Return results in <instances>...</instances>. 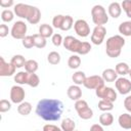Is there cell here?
<instances>
[{
  "label": "cell",
  "instance_id": "cell-1",
  "mask_svg": "<svg viewBox=\"0 0 131 131\" xmlns=\"http://www.w3.org/2000/svg\"><path fill=\"white\" fill-rule=\"evenodd\" d=\"M63 112V103L59 99L43 98L36 105V114L44 121L53 122L60 119Z\"/></svg>",
  "mask_w": 131,
  "mask_h": 131
},
{
  "label": "cell",
  "instance_id": "cell-2",
  "mask_svg": "<svg viewBox=\"0 0 131 131\" xmlns=\"http://www.w3.org/2000/svg\"><path fill=\"white\" fill-rule=\"evenodd\" d=\"M14 14L20 18H26L32 25L38 24L41 18V11L39 8L24 3H17L14 5Z\"/></svg>",
  "mask_w": 131,
  "mask_h": 131
},
{
  "label": "cell",
  "instance_id": "cell-3",
  "mask_svg": "<svg viewBox=\"0 0 131 131\" xmlns=\"http://www.w3.org/2000/svg\"><path fill=\"white\" fill-rule=\"evenodd\" d=\"M62 45L66 49H68L71 52H75L78 54L85 55L90 52L91 50V44L88 42H82L78 40L77 38L73 36H67L63 39Z\"/></svg>",
  "mask_w": 131,
  "mask_h": 131
},
{
  "label": "cell",
  "instance_id": "cell-4",
  "mask_svg": "<svg viewBox=\"0 0 131 131\" xmlns=\"http://www.w3.org/2000/svg\"><path fill=\"white\" fill-rule=\"evenodd\" d=\"M125 45V39L121 35H115L110 37L106 40V45H105V52L106 55L115 58L118 57L121 54L122 48Z\"/></svg>",
  "mask_w": 131,
  "mask_h": 131
},
{
  "label": "cell",
  "instance_id": "cell-5",
  "mask_svg": "<svg viewBox=\"0 0 131 131\" xmlns=\"http://www.w3.org/2000/svg\"><path fill=\"white\" fill-rule=\"evenodd\" d=\"M91 17H92V21L96 26H103L108 21V15L106 14L105 8L99 4H96L92 7Z\"/></svg>",
  "mask_w": 131,
  "mask_h": 131
},
{
  "label": "cell",
  "instance_id": "cell-6",
  "mask_svg": "<svg viewBox=\"0 0 131 131\" xmlns=\"http://www.w3.org/2000/svg\"><path fill=\"white\" fill-rule=\"evenodd\" d=\"M75 110L78 113L79 117L83 120H89L93 117V111L84 99H79L75 102Z\"/></svg>",
  "mask_w": 131,
  "mask_h": 131
},
{
  "label": "cell",
  "instance_id": "cell-7",
  "mask_svg": "<svg viewBox=\"0 0 131 131\" xmlns=\"http://www.w3.org/2000/svg\"><path fill=\"white\" fill-rule=\"evenodd\" d=\"M95 94L98 98L108 100L111 102H115L117 99V92L112 87H106L105 85L98 87L95 90Z\"/></svg>",
  "mask_w": 131,
  "mask_h": 131
},
{
  "label": "cell",
  "instance_id": "cell-8",
  "mask_svg": "<svg viewBox=\"0 0 131 131\" xmlns=\"http://www.w3.org/2000/svg\"><path fill=\"white\" fill-rule=\"evenodd\" d=\"M27 25L25 21L23 20H17L13 24L11 30H10V35L12 38L14 39H20L23 40L25 37H26V34H27Z\"/></svg>",
  "mask_w": 131,
  "mask_h": 131
},
{
  "label": "cell",
  "instance_id": "cell-9",
  "mask_svg": "<svg viewBox=\"0 0 131 131\" xmlns=\"http://www.w3.org/2000/svg\"><path fill=\"white\" fill-rule=\"evenodd\" d=\"M74 30L79 37L85 38L90 35V27L85 19H77L74 24Z\"/></svg>",
  "mask_w": 131,
  "mask_h": 131
},
{
  "label": "cell",
  "instance_id": "cell-10",
  "mask_svg": "<svg viewBox=\"0 0 131 131\" xmlns=\"http://www.w3.org/2000/svg\"><path fill=\"white\" fill-rule=\"evenodd\" d=\"M106 35V29L104 26H96L91 34V42L95 45H100L104 41V37Z\"/></svg>",
  "mask_w": 131,
  "mask_h": 131
},
{
  "label": "cell",
  "instance_id": "cell-11",
  "mask_svg": "<svg viewBox=\"0 0 131 131\" xmlns=\"http://www.w3.org/2000/svg\"><path fill=\"white\" fill-rule=\"evenodd\" d=\"M26 96V92L25 89L21 86L18 85H14L11 87L10 89V100L13 103H21L25 99Z\"/></svg>",
  "mask_w": 131,
  "mask_h": 131
},
{
  "label": "cell",
  "instance_id": "cell-12",
  "mask_svg": "<svg viewBox=\"0 0 131 131\" xmlns=\"http://www.w3.org/2000/svg\"><path fill=\"white\" fill-rule=\"evenodd\" d=\"M116 89L122 95H126L131 91V81L125 77L118 78L115 82Z\"/></svg>",
  "mask_w": 131,
  "mask_h": 131
},
{
  "label": "cell",
  "instance_id": "cell-13",
  "mask_svg": "<svg viewBox=\"0 0 131 131\" xmlns=\"http://www.w3.org/2000/svg\"><path fill=\"white\" fill-rule=\"evenodd\" d=\"M83 85H84L87 89H95V90H96L98 87L104 85V80L102 79L101 76L93 75V76L87 77Z\"/></svg>",
  "mask_w": 131,
  "mask_h": 131
},
{
  "label": "cell",
  "instance_id": "cell-14",
  "mask_svg": "<svg viewBox=\"0 0 131 131\" xmlns=\"http://www.w3.org/2000/svg\"><path fill=\"white\" fill-rule=\"evenodd\" d=\"M16 68L11 62H6L4 58L0 57V76L1 77H10L15 74Z\"/></svg>",
  "mask_w": 131,
  "mask_h": 131
},
{
  "label": "cell",
  "instance_id": "cell-15",
  "mask_svg": "<svg viewBox=\"0 0 131 131\" xmlns=\"http://www.w3.org/2000/svg\"><path fill=\"white\" fill-rule=\"evenodd\" d=\"M67 94H68V96H69L70 99L77 101V100L81 99V97H82V90H81V88L78 85H75L74 84V85H71L68 88Z\"/></svg>",
  "mask_w": 131,
  "mask_h": 131
},
{
  "label": "cell",
  "instance_id": "cell-16",
  "mask_svg": "<svg viewBox=\"0 0 131 131\" xmlns=\"http://www.w3.org/2000/svg\"><path fill=\"white\" fill-rule=\"evenodd\" d=\"M108 14L113 18H118L122 13V6L119 2H112L108 5Z\"/></svg>",
  "mask_w": 131,
  "mask_h": 131
},
{
  "label": "cell",
  "instance_id": "cell-17",
  "mask_svg": "<svg viewBox=\"0 0 131 131\" xmlns=\"http://www.w3.org/2000/svg\"><path fill=\"white\" fill-rule=\"evenodd\" d=\"M118 123L123 129H126V130L131 129V115L127 113L120 115L118 118Z\"/></svg>",
  "mask_w": 131,
  "mask_h": 131
},
{
  "label": "cell",
  "instance_id": "cell-18",
  "mask_svg": "<svg viewBox=\"0 0 131 131\" xmlns=\"http://www.w3.org/2000/svg\"><path fill=\"white\" fill-rule=\"evenodd\" d=\"M101 77L104 82H116V80L118 79V74L114 69H105L102 72Z\"/></svg>",
  "mask_w": 131,
  "mask_h": 131
},
{
  "label": "cell",
  "instance_id": "cell-19",
  "mask_svg": "<svg viewBox=\"0 0 131 131\" xmlns=\"http://www.w3.org/2000/svg\"><path fill=\"white\" fill-rule=\"evenodd\" d=\"M39 34L45 39L53 36V28L48 24H43L39 27Z\"/></svg>",
  "mask_w": 131,
  "mask_h": 131
},
{
  "label": "cell",
  "instance_id": "cell-20",
  "mask_svg": "<svg viewBox=\"0 0 131 131\" xmlns=\"http://www.w3.org/2000/svg\"><path fill=\"white\" fill-rule=\"evenodd\" d=\"M118 30L121 35L126 36V37H131V20L121 23Z\"/></svg>",
  "mask_w": 131,
  "mask_h": 131
},
{
  "label": "cell",
  "instance_id": "cell-21",
  "mask_svg": "<svg viewBox=\"0 0 131 131\" xmlns=\"http://www.w3.org/2000/svg\"><path fill=\"white\" fill-rule=\"evenodd\" d=\"M114 122V117L110 112H104L99 116V123L101 126H111Z\"/></svg>",
  "mask_w": 131,
  "mask_h": 131
},
{
  "label": "cell",
  "instance_id": "cell-22",
  "mask_svg": "<svg viewBox=\"0 0 131 131\" xmlns=\"http://www.w3.org/2000/svg\"><path fill=\"white\" fill-rule=\"evenodd\" d=\"M86 75H85V73L84 72H82V71H77L76 73H74L73 74V76H72V80H73V82H74V84L75 85H83L84 84V82H85V80H86Z\"/></svg>",
  "mask_w": 131,
  "mask_h": 131
},
{
  "label": "cell",
  "instance_id": "cell-23",
  "mask_svg": "<svg viewBox=\"0 0 131 131\" xmlns=\"http://www.w3.org/2000/svg\"><path fill=\"white\" fill-rule=\"evenodd\" d=\"M17 112L21 116H28L32 112V104L28 101H23L17 106Z\"/></svg>",
  "mask_w": 131,
  "mask_h": 131
},
{
  "label": "cell",
  "instance_id": "cell-24",
  "mask_svg": "<svg viewBox=\"0 0 131 131\" xmlns=\"http://www.w3.org/2000/svg\"><path fill=\"white\" fill-rule=\"evenodd\" d=\"M60 128L62 131H75L76 128V123L74 120L70 119V118H66L62 120Z\"/></svg>",
  "mask_w": 131,
  "mask_h": 131
},
{
  "label": "cell",
  "instance_id": "cell-25",
  "mask_svg": "<svg viewBox=\"0 0 131 131\" xmlns=\"http://www.w3.org/2000/svg\"><path fill=\"white\" fill-rule=\"evenodd\" d=\"M68 66L72 70H76L81 66V58L77 54H73L68 59Z\"/></svg>",
  "mask_w": 131,
  "mask_h": 131
},
{
  "label": "cell",
  "instance_id": "cell-26",
  "mask_svg": "<svg viewBox=\"0 0 131 131\" xmlns=\"http://www.w3.org/2000/svg\"><path fill=\"white\" fill-rule=\"evenodd\" d=\"M39 68V64L38 62L35 60V59H28L26 61V64H25V71L27 73H30V74H34L37 72Z\"/></svg>",
  "mask_w": 131,
  "mask_h": 131
},
{
  "label": "cell",
  "instance_id": "cell-27",
  "mask_svg": "<svg viewBox=\"0 0 131 131\" xmlns=\"http://www.w3.org/2000/svg\"><path fill=\"white\" fill-rule=\"evenodd\" d=\"M26 58L23 56V55H20V54H16V55H13L12 57H11V60H10V62L16 68V69H19V68H23V67H25V64H26Z\"/></svg>",
  "mask_w": 131,
  "mask_h": 131
},
{
  "label": "cell",
  "instance_id": "cell-28",
  "mask_svg": "<svg viewBox=\"0 0 131 131\" xmlns=\"http://www.w3.org/2000/svg\"><path fill=\"white\" fill-rule=\"evenodd\" d=\"M115 71L117 72L118 75H121V76H125L127 74H129V71H130V68L128 66V63L126 62H118L116 64V68H115Z\"/></svg>",
  "mask_w": 131,
  "mask_h": 131
},
{
  "label": "cell",
  "instance_id": "cell-29",
  "mask_svg": "<svg viewBox=\"0 0 131 131\" xmlns=\"http://www.w3.org/2000/svg\"><path fill=\"white\" fill-rule=\"evenodd\" d=\"M32 36H33V40H34L35 47L42 49V48H44V47L46 46L47 41H46V39H45L44 37H42L40 34H34V35H32Z\"/></svg>",
  "mask_w": 131,
  "mask_h": 131
},
{
  "label": "cell",
  "instance_id": "cell-30",
  "mask_svg": "<svg viewBox=\"0 0 131 131\" xmlns=\"http://www.w3.org/2000/svg\"><path fill=\"white\" fill-rule=\"evenodd\" d=\"M74 19L71 15H64L63 16V20H62V24H61V27H60V30L61 31H69L72 29V27L74 26Z\"/></svg>",
  "mask_w": 131,
  "mask_h": 131
},
{
  "label": "cell",
  "instance_id": "cell-31",
  "mask_svg": "<svg viewBox=\"0 0 131 131\" xmlns=\"http://www.w3.org/2000/svg\"><path fill=\"white\" fill-rule=\"evenodd\" d=\"M28 75L29 73H27L26 71L25 72H18L15 74L14 76V82L16 84H19V85H24V84H27V81H28Z\"/></svg>",
  "mask_w": 131,
  "mask_h": 131
},
{
  "label": "cell",
  "instance_id": "cell-32",
  "mask_svg": "<svg viewBox=\"0 0 131 131\" xmlns=\"http://www.w3.org/2000/svg\"><path fill=\"white\" fill-rule=\"evenodd\" d=\"M60 54L57 52V51H51L49 52V54L47 55V60L50 64H58L60 62Z\"/></svg>",
  "mask_w": 131,
  "mask_h": 131
},
{
  "label": "cell",
  "instance_id": "cell-33",
  "mask_svg": "<svg viewBox=\"0 0 131 131\" xmlns=\"http://www.w3.org/2000/svg\"><path fill=\"white\" fill-rule=\"evenodd\" d=\"M98 108L100 111L104 112H110L114 108V102H111L108 100H104V99H100L98 101Z\"/></svg>",
  "mask_w": 131,
  "mask_h": 131
},
{
  "label": "cell",
  "instance_id": "cell-34",
  "mask_svg": "<svg viewBox=\"0 0 131 131\" xmlns=\"http://www.w3.org/2000/svg\"><path fill=\"white\" fill-rule=\"evenodd\" d=\"M39 84H40V79H39L38 75L35 74V73H34V74H30V73H29V75H28L27 85H29V86L35 88V87L39 86Z\"/></svg>",
  "mask_w": 131,
  "mask_h": 131
},
{
  "label": "cell",
  "instance_id": "cell-35",
  "mask_svg": "<svg viewBox=\"0 0 131 131\" xmlns=\"http://www.w3.org/2000/svg\"><path fill=\"white\" fill-rule=\"evenodd\" d=\"M14 17V12L11 11L10 9H4L1 12V19L4 23H10Z\"/></svg>",
  "mask_w": 131,
  "mask_h": 131
},
{
  "label": "cell",
  "instance_id": "cell-36",
  "mask_svg": "<svg viewBox=\"0 0 131 131\" xmlns=\"http://www.w3.org/2000/svg\"><path fill=\"white\" fill-rule=\"evenodd\" d=\"M21 44H23V46H24L25 48H28V49H30V48L34 47V46H35V44H34L33 36H26V37L23 39Z\"/></svg>",
  "mask_w": 131,
  "mask_h": 131
},
{
  "label": "cell",
  "instance_id": "cell-37",
  "mask_svg": "<svg viewBox=\"0 0 131 131\" xmlns=\"http://www.w3.org/2000/svg\"><path fill=\"white\" fill-rule=\"evenodd\" d=\"M121 6H122L123 10L126 12L127 16L131 18V0H124L121 3Z\"/></svg>",
  "mask_w": 131,
  "mask_h": 131
},
{
  "label": "cell",
  "instance_id": "cell-38",
  "mask_svg": "<svg viewBox=\"0 0 131 131\" xmlns=\"http://www.w3.org/2000/svg\"><path fill=\"white\" fill-rule=\"evenodd\" d=\"M63 16L64 15H62V14H57V15H55L52 18V26H53V28L60 29L61 24H62V20H63Z\"/></svg>",
  "mask_w": 131,
  "mask_h": 131
},
{
  "label": "cell",
  "instance_id": "cell-39",
  "mask_svg": "<svg viewBox=\"0 0 131 131\" xmlns=\"http://www.w3.org/2000/svg\"><path fill=\"white\" fill-rule=\"evenodd\" d=\"M11 108V103L7 99H1L0 100V112L6 113Z\"/></svg>",
  "mask_w": 131,
  "mask_h": 131
},
{
  "label": "cell",
  "instance_id": "cell-40",
  "mask_svg": "<svg viewBox=\"0 0 131 131\" xmlns=\"http://www.w3.org/2000/svg\"><path fill=\"white\" fill-rule=\"evenodd\" d=\"M52 43H53V45L54 46H60L61 44H62V42H63V39H62V36L60 35V34H53V36H52Z\"/></svg>",
  "mask_w": 131,
  "mask_h": 131
},
{
  "label": "cell",
  "instance_id": "cell-41",
  "mask_svg": "<svg viewBox=\"0 0 131 131\" xmlns=\"http://www.w3.org/2000/svg\"><path fill=\"white\" fill-rule=\"evenodd\" d=\"M9 33V29H8V26L5 25V24H1L0 25V37L1 38H4L8 35Z\"/></svg>",
  "mask_w": 131,
  "mask_h": 131
},
{
  "label": "cell",
  "instance_id": "cell-42",
  "mask_svg": "<svg viewBox=\"0 0 131 131\" xmlns=\"http://www.w3.org/2000/svg\"><path fill=\"white\" fill-rule=\"evenodd\" d=\"M43 131H62V130H61V128H59V127H57L55 125L46 124L43 127Z\"/></svg>",
  "mask_w": 131,
  "mask_h": 131
},
{
  "label": "cell",
  "instance_id": "cell-43",
  "mask_svg": "<svg viewBox=\"0 0 131 131\" xmlns=\"http://www.w3.org/2000/svg\"><path fill=\"white\" fill-rule=\"evenodd\" d=\"M124 107L126 108L127 112L131 113V95H128L124 99Z\"/></svg>",
  "mask_w": 131,
  "mask_h": 131
},
{
  "label": "cell",
  "instance_id": "cell-44",
  "mask_svg": "<svg viewBox=\"0 0 131 131\" xmlns=\"http://www.w3.org/2000/svg\"><path fill=\"white\" fill-rule=\"evenodd\" d=\"M14 4V2L12 0H1L0 1V6L3 8H9L10 6H12Z\"/></svg>",
  "mask_w": 131,
  "mask_h": 131
},
{
  "label": "cell",
  "instance_id": "cell-45",
  "mask_svg": "<svg viewBox=\"0 0 131 131\" xmlns=\"http://www.w3.org/2000/svg\"><path fill=\"white\" fill-rule=\"evenodd\" d=\"M89 131H104L102 126L100 124H93L91 127H90V130Z\"/></svg>",
  "mask_w": 131,
  "mask_h": 131
},
{
  "label": "cell",
  "instance_id": "cell-46",
  "mask_svg": "<svg viewBox=\"0 0 131 131\" xmlns=\"http://www.w3.org/2000/svg\"><path fill=\"white\" fill-rule=\"evenodd\" d=\"M129 76H130V78H131V69H130V71H129V74H128Z\"/></svg>",
  "mask_w": 131,
  "mask_h": 131
},
{
  "label": "cell",
  "instance_id": "cell-47",
  "mask_svg": "<svg viewBox=\"0 0 131 131\" xmlns=\"http://www.w3.org/2000/svg\"><path fill=\"white\" fill-rule=\"evenodd\" d=\"M75 131H79V130H75Z\"/></svg>",
  "mask_w": 131,
  "mask_h": 131
}]
</instances>
